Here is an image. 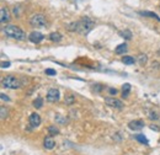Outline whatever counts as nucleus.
Segmentation results:
<instances>
[{"instance_id":"f257e3e1","label":"nucleus","mask_w":160,"mask_h":155,"mask_svg":"<svg viewBox=\"0 0 160 155\" xmlns=\"http://www.w3.org/2000/svg\"><path fill=\"white\" fill-rule=\"evenodd\" d=\"M4 32L6 36H9V37L15 38L17 41H22V39L26 38V35H25L24 31L20 27H17V26H15V25H8L6 27H5Z\"/></svg>"},{"instance_id":"f03ea898","label":"nucleus","mask_w":160,"mask_h":155,"mask_svg":"<svg viewBox=\"0 0 160 155\" xmlns=\"http://www.w3.org/2000/svg\"><path fill=\"white\" fill-rule=\"evenodd\" d=\"M94 27V21L89 17H82L80 21H76V32H79L81 35H86Z\"/></svg>"},{"instance_id":"7ed1b4c3","label":"nucleus","mask_w":160,"mask_h":155,"mask_svg":"<svg viewBox=\"0 0 160 155\" xmlns=\"http://www.w3.org/2000/svg\"><path fill=\"white\" fill-rule=\"evenodd\" d=\"M1 85H3V87H6V89H19V87L21 86V81H20L17 78L9 75L3 79Z\"/></svg>"},{"instance_id":"20e7f679","label":"nucleus","mask_w":160,"mask_h":155,"mask_svg":"<svg viewBox=\"0 0 160 155\" xmlns=\"http://www.w3.org/2000/svg\"><path fill=\"white\" fill-rule=\"evenodd\" d=\"M30 22L33 27H43V26H46V24H47L44 15H42V14H35L33 16L31 17Z\"/></svg>"},{"instance_id":"39448f33","label":"nucleus","mask_w":160,"mask_h":155,"mask_svg":"<svg viewBox=\"0 0 160 155\" xmlns=\"http://www.w3.org/2000/svg\"><path fill=\"white\" fill-rule=\"evenodd\" d=\"M105 102L107 103L108 106H111V107H115V108H122L123 106V102L121 100H118V99H115V97H106L105 99Z\"/></svg>"},{"instance_id":"423d86ee","label":"nucleus","mask_w":160,"mask_h":155,"mask_svg":"<svg viewBox=\"0 0 160 155\" xmlns=\"http://www.w3.org/2000/svg\"><path fill=\"white\" fill-rule=\"evenodd\" d=\"M59 97H60V94L58 89H51L47 92V100L49 102H57L59 100Z\"/></svg>"},{"instance_id":"0eeeda50","label":"nucleus","mask_w":160,"mask_h":155,"mask_svg":"<svg viewBox=\"0 0 160 155\" xmlns=\"http://www.w3.org/2000/svg\"><path fill=\"white\" fill-rule=\"evenodd\" d=\"M28 38H30V41H31L32 43H39L44 38V36L41 33V32H37V31H35V32H31V33H30Z\"/></svg>"},{"instance_id":"6e6552de","label":"nucleus","mask_w":160,"mask_h":155,"mask_svg":"<svg viewBox=\"0 0 160 155\" xmlns=\"http://www.w3.org/2000/svg\"><path fill=\"white\" fill-rule=\"evenodd\" d=\"M41 125V117L38 113H32L30 116V126L32 128H37Z\"/></svg>"},{"instance_id":"1a4fd4ad","label":"nucleus","mask_w":160,"mask_h":155,"mask_svg":"<svg viewBox=\"0 0 160 155\" xmlns=\"http://www.w3.org/2000/svg\"><path fill=\"white\" fill-rule=\"evenodd\" d=\"M0 21L3 24H6L10 21V12H9V10L4 6L0 9Z\"/></svg>"},{"instance_id":"9d476101","label":"nucleus","mask_w":160,"mask_h":155,"mask_svg":"<svg viewBox=\"0 0 160 155\" xmlns=\"http://www.w3.org/2000/svg\"><path fill=\"white\" fill-rule=\"evenodd\" d=\"M128 127L133 131H141V129L144 128V122L143 121H132L128 123Z\"/></svg>"},{"instance_id":"9b49d317","label":"nucleus","mask_w":160,"mask_h":155,"mask_svg":"<svg viewBox=\"0 0 160 155\" xmlns=\"http://www.w3.org/2000/svg\"><path fill=\"white\" fill-rule=\"evenodd\" d=\"M43 144H44V148L46 149H53L54 147H55V142H54V139L52 138V137H46L44 138V142H43Z\"/></svg>"},{"instance_id":"f8f14e48","label":"nucleus","mask_w":160,"mask_h":155,"mask_svg":"<svg viewBox=\"0 0 160 155\" xmlns=\"http://www.w3.org/2000/svg\"><path fill=\"white\" fill-rule=\"evenodd\" d=\"M139 14H141L142 16H149V17L155 19V20H158V21H160V17L158 16L157 14H154V12H150V11H141Z\"/></svg>"},{"instance_id":"ddd939ff","label":"nucleus","mask_w":160,"mask_h":155,"mask_svg":"<svg viewBox=\"0 0 160 155\" xmlns=\"http://www.w3.org/2000/svg\"><path fill=\"white\" fill-rule=\"evenodd\" d=\"M49 39L53 41V42H59V41L62 39V35L58 33V32H52L49 35Z\"/></svg>"},{"instance_id":"4468645a","label":"nucleus","mask_w":160,"mask_h":155,"mask_svg":"<svg viewBox=\"0 0 160 155\" xmlns=\"http://www.w3.org/2000/svg\"><path fill=\"white\" fill-rule=\"evenodd\" d=\"M127 44L126 43H122V44H120L118 46V47L116 48V53L117 54H123V53H126L127 52Z\"/></svg>"},{"instance_id":"2eb2a0df","label":"nucleus","mask_w":160,"mask_h":155,"mask_svg":"<svg viewBox=\"0 0 160 155\" xmlns=\"http://www.w3.org/2000/svg\"><path fill=\"white\" fill-rule=\"evenodd\" d=\"M42 106H43V99H42V97H37V99L33 101V107L41 108Z\"/></svg>"},{"instance_id":"dca6fc26","label":"nucleus","mask_w":160,"mask_h":155,"mask_svg":"<svg viewBox=\"0 0 160 155\" xmlns=\"http://www.w3.org/2000/svg\"><path fill=\"white\" fill-rule=\"evenodd\" d=\"M122 62L125 64H128V65H131V64H134V58L133 57H130V55H127V57H123V59H122Z\"/></svg>"},{"instance_id":"f3484780","label":"nucleus","mask_w":160,"mask_h":155,"mask_svg":"<svg viewBox=\"0 0 160 155\" xmlns=\"http://www.w3.org/2000/svg\"><path fill=\"white\" fill-rule=\"evenodd\" d=\"M48 133H49V136H55V134H59V129L55 126H49L48 127Z\"/></svg>"},{"instance_id":"a211bd4d","label":"nucleus","mask_w":160,"mask_h":155,"mask_svg":"<svg viewBox=\"0 0 160 155\" xmlns=\"http://www.w3.org/2000/svg\"><path fill=\"white\" fill-rule=\"evenodd\" d=\"M122 89H123V97H128V95H130V90H131V85L125 84L122 86Z\"/></svg>"},{"instance_id":"6ab92c4d","label":"nucleus","mask_w":160,"mask_h":155,"mask_svg":"<svg viewBox=\"0 0 160 155\" xmlns=\"http://www.w3.org/2000/svg\"><path fill=\"white\" fill-rule=\"evenodd\" d=\"M120 35L122 36L123 38H126V39H131L132 38V33L130 32L128 30H125V31H121L120 32Z\"/></svg>"},{"instance_id":"aec40b11","label":"nucleus","mask_w":160,"mask_h":155,"mask_svg":"<svg viewBox=\"0 0 160 155\" xmlns=\"http://www.w3.org/2000/svg\"><path fill=\"white\" fill-rule=\"evenodd\" d=\"M136 139L138 142H141V143H143V144H149V142H148V139L143 136V134H138V136H136Z\"/></svg>"},{"instance_id":"412c9836","label":"nucleus","mask_w":160,"mask_h":155,"mask_svg":"<svg viewBox=\"0 0 160 155\" xmlns=\"http://www.w3.org/2000/svg\"><path fill=\"white\" fill-rule=\"evenodd\" d=\"M55 122H58V123H66V122H68V120H66L65 117H63L62 115H55Z\"/></svg>"},{"instance_id":"4be33fe9","label":"nucleus","mask_w":160,"mask_h":155,"mask_svg":"<svg viewBox=\"0 0 160 155\" xmlns=\"http://www.w3.org/2000/svg\"><path fill=\"white\" fill-rule=\"evenodd\" d=\"M0 116H1V120H4V118L8 116V110L4 106L0 107Z\"/></svg>"},{"instance_id":"5701e85b","label":"nucleus","mask_w":160,"mask_h":155,"mask_svg":"<svg viewBox=\"0 0 160 155\" xmlns=\"http://www.w3.org/2000/svg\"><path fill=\"white\" fill-rule=\"evenodd\" d=\"M147 60H148V58H147L145 54H144V55H143V54L139 55V64H141V65H144V64H145Z\"/></svg>"},{"instance_id":"b1692460","label":"nucleus","mask_w":160,"mask_h":155,"mask_svg":"<svg viewBox=\"0 0 160 155\" xmlns=\"http://www.w3.org/2000/svg\"><path fill=\"white\" fill-rule=\"evenodd\" d=\"M159 116L157 112H150V120H158Z\"/></svg>"},{"instance_id":"393cba45","label":"nucleus","mask_w":160,"mask_h":155,"mask_svg":"<svg viewBox=\"0 0 160 155\" xmlns=\"http://www.w3.org/2000/svg\"><path fill=\"white\" fill-rule=\"evenodd\" d=\"M46 74H47V75H55V70H53V69H46Z\"/></svg>"},{"instance_id":"a878e982","label":"nucleus","mask_w":160,"mask_h":155,"mask_svg":"<svg viewBox=\"0 0 160 155\" xmlns=\"http://www.w3.org/2000/svg\"><path fill=\"white\" fill-rule=\"evenodd\" d=\"M10 62H1V68H9Z\"/></svg>"},{"instance_id":"bb28decb","label":"nucleus","mask_w":160,"mask_h":155,"mask_svg":"<svg viewBox=\"0 0 160 155\" xmlns=\"http://www.w3.org/2000/svg\"><path fill=\"white\" fill-rule=\"evenodd\" d=\"M0 96H1V100H3V101H10V99L8 97V95H5V94H1Z\"/></svg>"},{"instance_id":"cd10ccee","label":"nucleus","mask_w":160,"mask_h":155,"mask_svg":"<svg viewBox=\"0 0 160 155\" xmlns=\"http://www.w3.org/2000/svg\"><path fill=\"white\" fill-rule=\"evenodd\" d=\"M73 101H74V97L73 96H69L68 99H66V103H71Z\"/></svg>"},{"instance_id":"c85d7f7f","label":"nucleus","mask_w":160,"mask_h":155,"mask_svg":"<svg viewBox=\"0 0 160 155\" xmlns=\"http://www.w3.org/2000/svg\"><path fill=\"white\" fill-rule=\"evenodd\" d=\"M108 91H110L111 95H116V94H117V90H116V89H110Z\"/></svg>"},{"instance_id":"c756f323","label":"nucleus","mask_w":160,"mask_h":155,"mask_svg":"<svg viewBox=\"0 0 160 155\" xmlns=\"http://www.w3.org/2000/svg\"><path fill=\"white\" fill-rule=\"evenodd\" d=\"M150 128L153 129V131H158V127H155V126H150Z\"/></svg>"}]
</instances>
